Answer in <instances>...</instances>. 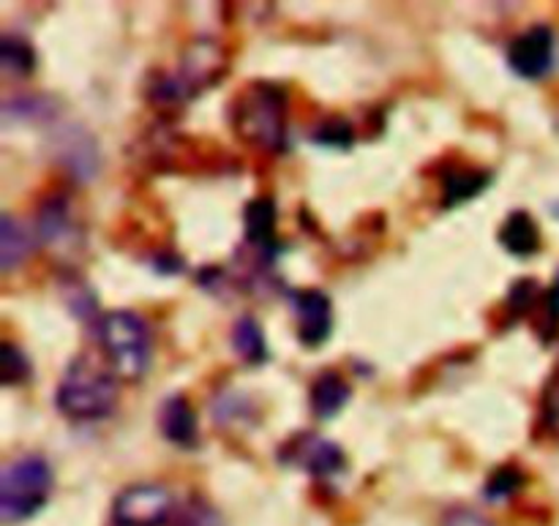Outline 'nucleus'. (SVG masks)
Masks as SVG:
<instances>
[{
    "mask_svg": "<svg viewBox=\"0 0 559 526\" xmlns=\"http://www.w3.org/2000/svg\"><path fill=\"white\" fill-rule=\"evenodd\" d=\"M118 404V380L107 363L80 355L63 371L55 391V407L74 423H96L109 418Z\"/></svg>",
    "mask_w": 559,
    "mask_h": 526,
    "instance_id": "obj_1",
    "label": "nucleus"
},
{
    "mask_svg": "<svg viewBox=\"0 0 559 526\" xmlns=\"http://www.w3.org/2000/svg\"><path fill=\"white\" fill-rule=\"evenodd\" d=\"M235 134L260 151L278 153L287 147V91L273 82H251L229 107Z\"/></svg>",
    "mask_w": 559,
    "mask_h": 526,
    "instance_id": "obj_2",
    "label": "nucleus"
},
{
    "mask_svg": "<svg viewBox=\"0 0 559 526\" xmlns=\"http://www.w3.org/2000/svg\"><path fill=\"white\" fill-rule=\"evenodd\" d=\"M98 344L115 376L140 382L153 360V336L136 311L115 309L98 320Z\"/></svg>",
    "mask_w": 559,
    "mask_h": 526,
    "instance_id": "obj_3",
    "label": "nucleus"
},
{
    "mask_svg": "<svg viewBox=\"0 0 559 526\" xmlns=\"http://www.w3.org/2000/svg\"><path fill=\"white\" fill-rule=\"evenodd\" d=\"M55 489L52 467L44 456L27 453L5 464L0 475V522L14 526L36 516Z\"/></svg>",
    "mask_w": 559,
    "mask_h": 526,
    "instance_id": "obj_4",
    "label": "nucleus"
},
{
    "mask_svg": "<svg viewBox=\"0 0 559 526\" xmlns=\"http://www.w3.org/2000/svg\"><path fill=\"white\" fill-rule=\"evenodd\" d=\"M224 71H227V55L222 52V47L211 38H197L183 52V60H180V69L175 71V76H162L153 87L151 98L156 104L175 107V104L200 96L202 91L222 82Z\"/></svg>",
    "mask_w": 559,
    "mask_h": 526,
    "instance_id": "obj_5",
    "label": "nucleus"
},
{
    "mask_svg": "<svg viewBox=\"0 0 559 526\" xmlns=\"http://www.w3.org/2000/svg\"><path fill=\"white\" fill-rule=\"evenodd\" d=\"M175 516V500L164 486L136 483L112 502V526H164Z\"/></svg>",
    "mask_w": 559,
    "mask_h": 526,
    "instance_id": "obj_6",
    "label": "nucleus"
},
{
    "mask_svg": "<svg viewBox=\"0 0 559 526\" xmlns=\"http://www.w3.org/2000/svg\"><path fill=\"white\" fill-rule=\"evenodd\" d=\"M278 458L287 467L304 469L314 478H333L347 467V456H344L342 447L328 437L314 434V431H304V434H295L293 440L284 442Z\"/></svg>",
    "mask_w": 559,
    "mask_h": 526,
    "instance_id": "obj_7",
    "label": "nucleus"
},
{
    "mask_svg": "<svg viewBox=\"0 0 559 526\" xmlns=\"http://www.w3.org/2000/svg\"><path fill=\"white\" fill-rule=\"evenodd\" d=\"M508 65L524 80H540L555 65V31L549 25H533L519 33L508 47Z\"/></svg>",
    "mask_w": 559,
    "mask_h": 526,
    "instance_id": "obj_8",
    "label": "nucleus"
},
{
    "mask_svg": "<svg viewBox=\"0 0 559 526\" xmlns=\"http://www.w3.org/2000/svg\"><path fill=\"white\" fill-rule=\"evenodd\" d=\"M295 316H298L300 344L320 347L331 338L333 303L322 289H304L295 295Z\"/></svg>",
    "mask_w": 559,
    "mask_h": 526,
    "instance_id": "obj_9",
    "label": "nucleus"
},
{
    "mask_svg": "<svg viewBox=\"0 0 559 526\" xmlns=\"http://www.w3.org/2000/svg\"><path fill=\"white\" fill-rule=\"evenodd\" d=\"M158 429L164 440L178 447H197L200 442V426H197V413L183 396H169L158 409Z\"/></svg>",
    "mask_w": 559,
    "mask_h": 526,
    "instance_id": "obj_10",
    "label": "nucleus"
},
{
    "mask_svg": "<svg viewBox=\"0 0 559 526\" xmlns=\"http://www.w3.org/2000/svg\"><path fill=\"white\" fill-rule=\"evenodd\" d=\"M349 398H353V387H349V382L344 380L342 374H336V371H325V374L317 376L314 385H311V393H309L311 415H314L317 420L336 418V415L347 407Z\"/></svg>",
    "mask_w": 559,
    "mask_h": 526,
    "instance_id": "obj_11",
    "label": "nucleus"
},
{
    "mask_svg": "<svg viewBox=\"0 0 559 526\" xmlns=\"http://www.w3.org/2000/svg\"><path fill=\"white\" fill-rule=\"evenodd\" d=\"M497 238H500L502 249H506L508 254L522 256V260H527V256L538 254L540 251L538 222H535L527 211L508 213V218L502 222L500 235H497Z\"/></svg>",
    "mask_w": 559,
    "mask_h": 526,
    "instance_id": "obj_12",
    "label": "nucleus"
},
{
    "mask_svg": "<svg viewBox=\"0 0 559 526\" xmlns=\"http://www.w3.org/2000/svg\"><path fill=\"white\" fill-rule=\"evenodd\" d=\"M246 243L260 246L262 251L276 249V205L267 196H257L246 205Z\"/></svg>",
    "mask_w": 559,
    "mask_h": 526,
    "instance_id": "obj_13",
    "label": "nucleus"
},
{
    "mask_svg": "<svg viewBox=\"0 0 559 526\" xmlns=\"http://www.w3.org/2000/svg\"><path fill=\"white\" fill-rule=\"evenodd\" d=\"M491 175L486 169H453L442 178V207H459L489 189Z\"/></svg>",
    "mask_w": 559,
    "mask_h": 526,
    "instance_id": "obj_14",
    "label": "nucleus"
},
{
    "mask_svg": "<svg viewBox=\"0 0 559 526\" xmlns=\"http://www.w3.org/2000/svg\"><path fill=\"white\" fill-rule=\"evenodd\" d=\"M33 254V238L11 213H3L0 218V267L5 273L14 271L16 265Z\"/></svg>",
    "mask_w": 559,
    "mask_h": 526,
    "instance_id": "obj_15",
    "label": "nucleus"
},
{
    "mask_svg": "<svg viewBox=\"0 0 559 526\" xmlns=\"http://www.w3.org/2000/svg\"><path fill=\"white\" fill-rule=\"evenodd\" d=\"M233 349L243 363L260 366L267 360V344L265 333H262L260 322L254 316H240L233 325Z\"/></svg>",
    "mask_w": 559,
    "mask_h": 526,
    "instance_id": "obj_16",
    "label": "nucleus"
},
{
    "mask_svg": "<svg viewBox=\"0 0 559 526\" xmlns=\"http://www.w3.org/2000/svg\"><path fill=\"white\" fill-rule=\"evenodd\" d=\"M63 151H60V158L74 169L80 178H93L98 167V156H96V145L91 142V136L82 134V131H69L66 140L60 142Z\"/></svg>",
    "mask_w": 559,
    "mask_h": 526,
    "instance_id": "obj_17",
    "label": "nucleus"
},
{
    "mask_svg": "<svg viewBox=\"0 0 559 526\" xmlns=\"http://www.w3.org/2000/svg\"><path fill=\"white\" fill-rule=\"evenodd\" d=\"M0 65L9 76H31L36 69V52H33L31 44L20 36H11L5 33L3 41H0Z\"/></svg>",
    "mask_w": 559,
    "mask_h": 526,
    "instance_id": "obj_18",
    "label": "nucleus"
},
{
    "mask_svg": "<svg viewBox=\"0 0 559 526\" xmlns=\"http://www.w3.org/2000/svg\"><path fill=\"white\" fill-rule=\"evenodd\" d=\"M69 202L63 200H49L44 202L41 211H38V238L55 243V240H63L69 235Z\"/></svg>",
    "mask_w": 559,
    "mask_h": 526,
    "instance_id": "obj_19",
    "label": "nucleus"
},
{
    "mask_svg": "<svg viewBox=\"0 0 559 526\" xmlns=\"http://www.w3.org/2000/svg\"><path fill=\"white\" fill-rule=\"evenodd\" d=\"M524 483H527V478H524L522 469L513 467V464H506V467H500L491 473V478L486 480L484 494H486V500H491V502H506V500H511L513 494H519Z\"/></svg>",
    "mask_w": 559,
    "mask_h": 526,
    "instance_id": "obj_20",
    "label": "nucleus"
},
{
    "mask_svg": "<svg viewBox=\"0 0 559 526\" xmlns=\"http://www.w3.org/2000/svg\"><path fill=\"white\" fill-rule=\"evenodd\" d=\"M31 360L25 358V352L11 342H5L3 349H0V376H3V385H22V382L31 380Z\"/></svg>",
    "mask_w": 559,
    "mask_h": 526,
    "instance_id": "obj_21",
    "label": "nucleus"
},
{
    "mask_svg": "<svg viewBox=\"0 0 559 526\" xmlns=\"http://www.w3.org/2000/svg\"><path fill=\"white\" fill-rule=\"evenodd\" d=\"M538 336L544 344H551L559 333V276L555 278L549 289H546L544 300L538 309Z\"/></svg>",
    "mask_w": 559,
    "mask_h": 526,
    "instance_id": "obj_22",
    "label": "nucleus"
},
{
    "mask_svg": "<svg viewBox=\"0 0 559 526\" xmlns=\"http://www.w3.org/2000/svg\"><path fill=\"white\" fill-rule=\"evenodd\" d=\"M540 426L549 434H559V363L551 369L544 393H540Z\"/></svg>",
    "mask_w": 559,
    "mask_h": 526,
    "instance_id": "obj_23",
    "label": "nucleus"
},
{
    "mask_svg": "<svg viewBox=\"0 0 559 526\" xmlns=\"http://www.w3.org/2000/svg\"><path fill=\"white\" fill-rule=\"evenodd\" d=\"M538 300H540V287L533 282V278H522L511 287V295H508V314L513 320L519 316H527L530 311L538 309Z\"/></svg>",
    "mask_w": 559,
    "mask_h": 526,
    "instance_id": "obj_24",
    "label": "nucleus"
},
{
    "mask_svg": "<svg viewBox=\"0 0 559 526\" xmlns=\"http://www.w3.org/2000/svg\"><path fill=\"white\" fill-rule=\"evenodd\" d=\"M175 526H222V518H218V513L205 500H191L180 511Z\"/></svg>",
    "mask_w": 559,
    "mask_h": 526,
    "instance_id": "obj_25",
    "label": "nucleus"
},
{
    "mask_svg": "<svg viewBox=\"0 0 559 526\" xmlns=\"http://www.w3.org/2000/svg\"><path fill=\"white\" fill-rule=\"evenodd\" d=\"M317 145H331V147H349L353 145V129H349L347 120H331V123H322L314 131Z\"/></svg>",
    "mask_w": 559,
    "mask_h": 526,
    "instance_id": "obj_26",
    "label": "nucleus"
},
{
    "mask_svg": "<svg viewBox=\"0 0 559 526\" xmlns=\"http://www.w3.org/2000/svg\"><path fill=\"white\" fill-rule=\"evenodd\" d=\"M442 526H495L486 516L480 513L467 511V507H459V511L448 513V518L442 522Z\"/></svg>",
    "mask_w": 559,
    "mask_h": 526,
    "instance_id": "obj_27",
    "label": "nucleus"
},
{
    "mask_svg": "<svg viewBox=\"0 0 559 526\" xmlns=\"http://www.w3.org/2000/svg\"><path fill=\"white\" fill-rule=\"evenodd\" d=\"M557 131H559V112H557Z\"/></svg>",
    "mask_w": 559,
    "mask_h": 526,
    "instance_id": "obj_28",
    "label": "nucleus"
}]
</instances>
